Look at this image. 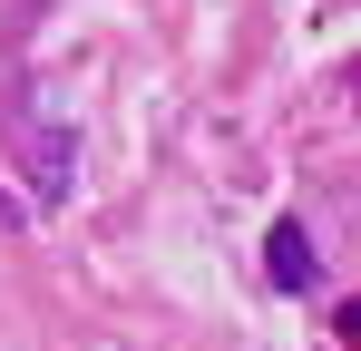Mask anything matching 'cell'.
Instances as JSON below:
<instances>
[{
	"label": "cell",
	"mask_w": 361,
	"mask_h": 351,
	"mask_svg": "<svg viewBox=\"0 0 361 351\" xmlns=\"http://www.w3.org/2000/svg\"><path fill=\"white\" fill-rule=\"evenodd\" d=\"M264 254H274V283L283 292H312V244H302V225H274Z\"/></svg>",
	"instance_id": "cell-1"
}]
</instances>
